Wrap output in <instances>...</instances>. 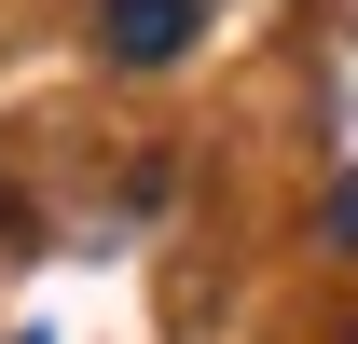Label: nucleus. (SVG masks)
I'll return each instance as SVG.
<instances>
[{"instance_id":"obj_1","label":"nucleus","mask_w":358,"mask_h":344,"mask_svg":"<svg viewBox=\"0 0 358 344\" xmlns=\"http://www.w3.org/2000/svg\"><path fill=\"white\" fill-rule=\"evenodd\" d=\"M207 28V0H96V55L110 69H179Z\"/></svg>"},{"instance_id":"obj_2","label":"nucleus","mask_w":358,"mask_h":344,"mask_svg":"<svg viewBox=\"0 0 358 344\" xmlns=\"http://www.w3.org/2000/svg\"><path fill=\"white\" fill-rule=\"evenodd\" d=\"M14 344H42V331H14Z\"/></svg>"}]
</instances>
